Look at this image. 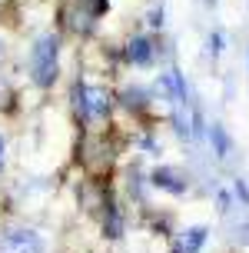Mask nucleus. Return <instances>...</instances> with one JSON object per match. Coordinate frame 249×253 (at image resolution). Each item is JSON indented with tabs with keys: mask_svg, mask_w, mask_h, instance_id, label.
<instances>
[{
	"mask_svg": "<svg viewBox=\"0 0 249 253\" xmlns=\"http://www.w3.org/2000/svg\"><path fill=\"white\" fill-rule=\"evenodd\" d=\"M206 233H210L206 227L179 230V233L173 237V243H170V253H199V250H203V243H206Z\"/></svg>",
	"mask_w": 249,
	"mask_h": 253,
	"instance_id": "obj_4",
	"label": "nucleus"
},
{
	"mask_svg": "<svg viewBox=\"0 0 249 253\" xmlns=\"http://www.w3.org/2000/svg\"><path fill=\"white\" fill-rule=\"evenodd\" d=\"M0 253H47V240L34 227L0 230Z\"/></svg>",
	"mask_w": 249,
	"mask_h": 253,
	"instance_id": "obj_3",
	"label": "nucleus"
},
{
	"mask_svg": "<svg viewBox=\"0 0 249 253\" xmlns=\"http://www.w3.org/2000/svg\"><path fill=\"white\" fill-rule=\"evenodd\" d=\"M30 80L37 87H53V80L60 74V37L57 34H40L30 47Z\"/></svg>",
	"mask_w": 249,
	"mask_h": 253,
	"instance_id": "obj_1",
	"label": "nucleus"
},
{
	"mask_svg": "<svg viewBox=\"0 0 249 253\" xmlns=\"http://www.w3.org/2000/svg\"><path fill=\"white\" fill-rule=\"evenodd\" d=\"M210 140L216 143V157H223V160H226V157H229V137L223 133V126H219V124L210 126Z\"/></svg>",
	"mask_w": 249,
	"mask_h": 253,
	"instance_id": "obj_7",
	"label": "nucleus"
},
{
	"mask_svg": "<svg viewBox=\"0 0 249 253\" xmlns=\"http://www.w3.org/2000/svg\"><path fill=\"white\" fill-rule=\"evenodd\" d=\"M0 57H3V40H0Z\"/></svg>",
	"mask_w": 249,
	"mask_h": 253,
	"instance_id": "obj_9",
	"label": "nucleus"
},
{
	"mask_svg": "<svg viewBox=\"0 0 249 253\" xmlns=\"http://www.w3.org/2000/svg\"><path fill=\"white\" fill-rule=\"evenodd\" d=\"M153 187H160V190H166V193H186V187H189V180L179 173V170H173V167H160V170H153V180H149Z\"/></svg>",
	"mask_w": 249,
	"mask_h": 253,
	"instance_id": "obj_6",
	"label": "nucleus"
},
{
	"mask_svg": "<svg viewBox=\"0 0 249 253\" xmlns=\"http://www.w3.org/2000/svg\"><path fill=\"white\" fill-rule=\"evenodd\" d=\"M3 153H7V143H3V137H0V170H3Z\"/></svg>",
	"mask_w": 249,
	"mask_h": 253,
	"instance_id": "obj_8",
	"label": "nucleus"
},
{
	"mask_svg": "<svg viewBox=\"0 0 249 253\" xmlns=\"http://www.w3.org/2000/svg\"><path fill=\"white\" fill-rule=\"evenodd\" d=\"M126 60L137 63V67H149V63L156 60V43H153V37H133L130 43H126Z\"/></svg>",
	"mask_w": 249,
	"mask_h": 253,
	"instance_id": "obj_5",
	"label": "nucleus"
},
{
	"mask_svg": "<svg viewBox=\"0 0 249 253\" xmlns=\"http://www.w3.org/2000/svg\"><path fill=\"white\" fill-rule=\"evenodd\" d=\"M73 103L76 114L83 124H103L113 110V97L107 87H97V84H76L73 87Z\"/></svg>",
	"mask_w": 249,
	"mask_h": 253,
	"instance_id": "obj_2",
	"label": "nucleus"
}]
</instances>
